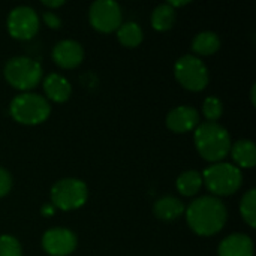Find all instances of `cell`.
Segmentation results:
<instances>
[{
    "instance_id": "obj_4",
    "label": "cell",
    "mask_w": 256,
    "mask_h": 256,
    "mask_svg": "<svg viewBox=\"0 0 256 256\" xmlns=\"http://www.w3.org/2000/svg\"><path fill=\"white\" fill-rule=\"evenodd\" d=\"M10 117L21 124L34 126L44 123L51 114V105L46 98L36 93H20L9 105Z\"/></svg>"
},
{
    "instance_id": "obj_18",
    "label": "cell",
    "mask_w": 256,
    "mask_h": 256,
    "mask_svg": "<svg viewBox=\"0 0 256 256\" xmlns=\"http://www.w3.org/2000/svg\"><path fill=\"white\" fill-rule=\"evenodd\" d=\"M152 27L158 32H166L170 30L176 22V9L171 8L168 3L158 4L150 16Z\"/></svg>"
},
{
    "instance_id": "obj_29",
    "label": "cell",
    "mask_w": 256,
    "mask_h": 256,
    "mask_svg": "<svg viewBox=\"0 0 256 256\" xmlns=\"http://www.w3.org/2000/svg\"><path fill=\"white\" fill-rule=\"evenodd\" d=\"M255 88H256V86L254 84L252 86V90H250V99H252V104L255 105Z\"/></svg>"
},
{
    "instance_id": "obj_11",
    "label": "cell",
    "mask_w": 256,
    "mask_h": 256,
    "mask_svg": "<svg viewBox=\"0 0 256 256\" xmlns=\"http://www.w3.org/2000/svg\"><path fill=\"white\" fill-rule=\"evenodd\" d=\"M52 60L62 69H74L84 60V48L74 39H63L52 48Z\"/></svg>"
},
{
    "instance_id": "obj_27",
    "label": "cell",
    "mask_w": 256,
    "mask_h": 256,
    "mask_svg": "<svg viewBox=\"0 0 256 256\" xmlns=\"http://www.w3.org/2000/svg\"><path fill=\"white\" fill-rule=\"evenodd\" d=\"M42 4L46 6V8H50V9H57V8H60V6L64 4V0H44Z\"/></svg>"
},
{
    "instance_id": "obj_23",
    "label": "cell",
    "mask_w": 256,
    "mask_h": 256,
    "mask_svg": "<svg viewBox=\"0 0 256 256\" xmlns=\"http://www.w3.org/2000/svg\"><path fill=\"white\" fill-rule=\"evenodd\" d=\"M0 256H22L21 244L14 236H0Z\"/></svg>"
},
{
    "instance_id": "obj_14",
    "label": "cell",
    "mask_w": 256,
    "mask_h": 256,
    "mask_svg": "<svg viewBox=\"0 0 256 256\" xmlns=\"http://www.w3.org/2000/svg\"><path fill=\"white\" fill-rule=\"evenodd\" d=\"M44 92L46 98L56 104H63L70 98L72 93V86L68 78H64L60 74H50L44 80Z\"/></svg>"
},
{
    "instance_id": "obj_10",
    "label": "cell",
    "mask_w": 256,
    "mask_h": 256,
    "mask_svg": "<svg viewBox=\"0 0 256 256\" xmlns=\"http://www.w3.org/2000/svg\"><path fill=\"white\" fill-rule=\"evenodd\" d=\"M78 244L74 231L68 228H51L42 236V248L50 256H69Z\"/></svg>"
},
{
    "instance_id": "obj_5",
    "label": "cell",
    "mask_w": 256,
    "mask_h": 256,
    "mask_svg": "<svg viewBox=\"0 0 256 256\" xmlns=\"http://www.w3.org/2000/svg\"><path fill=\"white\" fill-rule=\"evenodd\" d=\"M3 75L14 88L21 90L22 93L34 88L42 80V66L38 60L26 56L10 57L4 68Z\"/></svg>"
},
{
    "instance_id": "obj_16",
    "label": "cell",
    "mask_w": 256,
    "mask_h": 256,
    "mask_svg": "<svg viewBox=\"0 0 256 256\" xmlns=\"http://www.w3.org/2000/svg\"><path fill=\"white\" fill-rule=\"evenodd\" d=\"M230 154L232 156L237 168H254L256 164L255 142L250 140H238L231 146Z\"/></svg>"
},
{
    "instance_id": "obj_17",
    "label": "cell",
    "mask_w": 256,
    "mask_h": 256,
    "mask_svg": "<svg viewBox=\"0 0 256 256\" xmlns=\"http://www.w3.org/2000/svg\"><path fill=\"white\" fill-rule=\"evenodd\" d=\"M220 48V38L212 30L200 32L192 40V50L198 56H212Z\"/></svg>"
},
{
    "instance_id": "obj_20",
    "label": "cell",
    "mask_w": 256,
    "mask_h": 256,
    "mask_svg": "<svg viewBox=\"0 0 256 256\" xmlns=\"http://www.w3.org/2000/svg\"><path fill=\"white\" fill-rule=\"evenodd\" d=\"M144 33L140 24L134 22V21H128V22H122L120 27L117 28V39L122 45L128 46V48H134L138 46L142 42Z\"/></svg>"
},
{
    "instance_id": "obj_28",
    "label": "cell",
    "mask_w": 256,
    "mask_h": 256,
    "mask_svg": "<svg viewBox=\"0 0 256 256\" xmlns=\"http://www.w3.org/2000/svg\"><path fill=\"white\" fill-rule=\"evenodd\" d=\"M171 8H182V6H186V4H189L190 2L189 0H170V2H166Z\"/></svg>"
},
{
    "instance_id": "obj_2",
    "label": "cell",
    "mask_w": 256,
    "mask_h": 256,
    "mask_svg": "<svg viewBox=\"0 0 256 256\" xmlns=\"http://www.w3.org/2000/svg\"><path fill=\"white\" fill-rule=\"evenodd\" d=\"M194 141L200 156L208 162H222L231 150L230 132L218 122H204L195 128Z\"/></svg>"
},
{
    "instance_id": "obj_19",
    "label": "cell",
    "mask_w": 256,
    "mask_h": 256,
    "mask_svg": "<svg viewBox=\"0 0 256 256\" xmlns=\"http://www.w3.org/2000/svg\"><path fill=\"white\" fill-rule=\"evenodd\" d=\"M177 190L184 196H194L202 188V176L195 170H188L182 172L176 182Z\"/></svg>"
},
{
    "instance_id": "obj_22",
    "label": "cell",
    "mask_w": 256,
    "mask_h": 256,
    "mask_svg": "<svg viewBox=\"0 0 256 256\" xmlns=\"http://www.w3.org/2000/svg\"><path fill=\"white\" fill-rule=\"evenodd\" d=\"M202 112L207 122H218L222 114H224V104L219 98L216 96H208L206 98L202 104Z\"/></svg>"
},
{
    "instance_id": "obj_3",
    "label": "cell",
    "mask_w": 256,
    "mask_h": 256,
    "mask_svg": "<svg viewBox=\"0 0 256 256\" xmlns=\"http://www.w3.org/2000/svg\"><path fill=\"white\" fill-rule=\"evenodd\" d=\"M202 176V184L213 194V196H228L236 194L243 184L242 170L234 164L216 162L206 168Z\"/></svg>"
},
{
    "instance_id": "obj_15",
    "label": "cell",
    "mask_w": 256,
    "mask_h": 256,
    "mask_svg": "<svg viewBox=\"0 0 256 256\" xmlns=\"http://www.w3.org/2000/svg\"><path fill=\"white\" fill-rule=\"evenodd\" d=\"M184 204L176 196H162L154 202V216L164 222H172L184 214Z\"/></svg>"
},
{
    "instance_id": "obj_9",
    "label": "cell",
    "mask_w": 256,
    "mask_h": 256,
    "mask_svg": "<svg viewBox=\"0 0 256 256\" xmlns=\"http://www.w3.org/2000/svg\"><path fill=\"white\" fill-rule=\"evenodd\" d=\"M6 26L12 38L27 40L32 39L39 30V15L30 6H15L8 15Z\"/></svg>"
},
{
    "instance_id": "obj_8",
    "label": "cell",
    "mask_w": 256,
    "mask_h": 256,
    "mask_svg": "<svg viewBox=\"0 0 256 256\" xmlns=\"http://www.w3.org/2000/svg\"><path fill=\"white\" fill-rule=\"evenodd\" d=\"M88 21L100 33L116 32L123 22L122 8L114 0H96L90 4Z\"/></svg>"
},
{
    "instance_id": "obj_12",
    "label": "cell",
    "mask_w": 256,
    "mask_h": 256,
    "mask_svg": "<svg viewBox=\"0 0 256 256\" xmlns=\"http://www.w3.org/2000/svg\"><path fill=\"white\" fill-rule=\"evenodd\" d=\"M165 122L166 128L176 134L190 132L200 124V112L190 105H178L168 112Z\"/></svg>"
},
{
    "instance_id": "obj_13",
    "label": "cell",
    "mask_w": 256,
    "mask_h": 256,
    "mask_svg": "<svg viewBox=\"0 0 256 256\" xmlns=\"http://www.w3.org/2000/svg\"><path fill=\"white\" fill-rule=\"evenodd\" d=\"M254 242L248 234L236 232L228 237H225L219 248L218 255L219 256H254Z\"/></svg>"
},
{
    "instance_id": "obj_7",
    "label": "cell",
    "mask_w": 256,
    "mask_h": 256,
    "mask_svg": "<svg viewBox=\"0 0 256 256\" xmlns=\"http://www.w3.org/2000/svg\"><path fill=\"white\" fill-rule=\"evenodd\" d=\"M174 75H176V80L186 90H190V92L204 90L210 80L208 68L200 57L194 54H184L176 62Z\"/></svg>"
},
{
    "instance_id": "obj_26",
    "label": "cell",
    "mask_w": 256,
    "mask_h": 256,
    "mask_svg": "<svg viewBox=\"0 0 256 256\" xmlns=\"http://www.w3.org/2000/svg\"><path fill=\"white\" fill-rule=\"evenodd\" d=\"M40 213H42V216L50 218V216H52V214L56 213V208H54V206H52L51 202H46V204H44V206L40 207Z\"/></svg>"
},
{
    "instance_id": "obj_1",
    "label": "cell",
    "mask_w": 256,
    "mask_h": 256,
    "mask_svg": "<svg viewBox=\"0 0 256 256\" xmlns=\"http://www.w3.org/2000/svg\"><path fill=\"white\" fill-rule=\"evenodd\" d=\"M184 213L189 228L201 237H212L220 232L228 219L225 204L220 198L213 195L196 198L189 204Z\"/></svg>"
},
{
    "instance_id": "obj_6",
    "label": "cell",
    "mask_w": 256,
    "mask_h": 256,
    "mask_svg": "<svg viewBox=\"0 0 256 256\" xmlns=\"http://www.w3.org/2000/svg\"><path fill=\"white\" fill-rule=\"evenodd\" d=\"M50 196L54 208H58L62 212H72L81 208L87 202L88 188L82 180L68 177L52 184Z\"/></svg>"
},
{
    "instance_id": "obj_21",
    "label": "cell",
    "mask_w": 256,
    "mask_h": 256,
    "mask_svg": "<svg viewBox=\"0 0 256 256\" xmlns=\"http://www.w3.org/2000/svg\"><path fill=\"white\" fill-rule=\"evenodd\" d=\"M240 213L243 220L250 226H256V189H249L240 201Z\"/></svg>"
},
{
    "instance_id": "obj_25",
    "label": "cell",
    "mask_w": 256,
    "mask_h": 256,
    "mask_svg": "<svg viewBox=\"0 0 256 256\" xmlns=\"http://www.w3.org/2000/svg\"><path fill=\"white\" fill-rule=\"evenodd\" d=\"M42 20L50 28H60L62 27V18L52 10H45L42 14Z\"/></svg>"
},
{
    "instance_id": "obj_24",
    "label": "cell",
    "mask_w": 256,
    "mask_h": 256,
    "mask_svg": "<svg viewBox=\"0 0 256 256\" xmlns=\"http://www.w3.org/2000/svg\"><path fill=\"white\" fill-rule=\"evenodd\" d=\"M12 189V177L10 174L0 166V198L6 196Z\"/></svg>"
}]
</instances>
